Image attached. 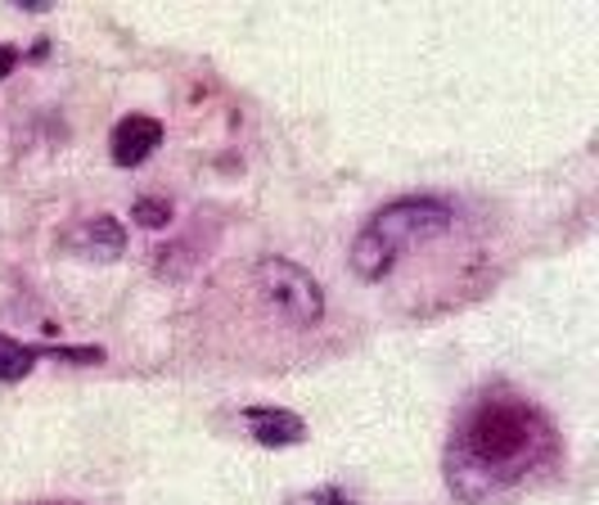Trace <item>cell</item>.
Wrapping results in <instances>:
<instances>
[{
    "mask_svg": "<svg viewBox=\"0 0 599 505\" xmlns=\"http://www.w3.org/2000/svg\"><path fill=\"white\" fill-rule=\"evenodd\" d=\"M257 289L267 294V303L289 316L293 325H316L325 316V294L316 285V276L289 258H262L257 263Z\"/></svg>",
    "mask_w": 599,
    "mask_h": 505,
    "instance_id": "3957f363",
    "label": "cell"
},
{
    "mask_svg": "<svg viewBox=\"0 0 599 505\" xmlns=\"http://www.w3.org/2000/svg\"><path fill=\"white\" fill-rule=\"evenodd\" d=\"M127 235H122V221L118 217H91L77 235H72V248L86 253V258H100V263H113L122 253Z\"/></svg>",
    "mask_w": 599,
    "mask_h": 505,
    "instance_id": "8992f818",
    "label": "cell"
},
{
    "mask_svg": "<svg viewBox=\"0 0 599 505\" xmlns=\"http://www.w3.org/2000/svg\"><path fill=\"white\" fill-rule=\"evenodd\" d=\"M14 59H19V50H6V46H0V77H10Z\"/></svg>",
    "mask_w": 599,
    "mask_h": 505,
    "instance_id": "8fae6325",
    "label": "cell"
},
{
    "mask_svg": "<svg viewBox=\"0 0 599 505\" xmlns=\"http://www.w3.org/2000/svg\"><path fill=\"white\" fill-rule=\"evenodd\" d=\"M41 357L77 362V366H96V362H104V348H41Z\"/></svg>",
    "mask_w": 599,
    "mask_h": 505,
    "instance_id": "9c48e42d",
    "label": "cell"
},
{
    "mask_svg": "<svg viewBox=\"0 0 599 505\" xmlns=\"http://www.w3.org/2000/svg\"><path fill=\"white\" fill-rule=\"evenodd\" d=\"M131 217H136L140 226H149V230H162V226L171 221V208H167L162 199H136V208H131Z\"/></svg>",
    "mask_w": 599,
    "mask_h": 505,
    "instance_id": "ba28073f",
    "label": "cell"
},
{
    "mask_svg": "<svg viewBox=\"0 0 599 505\" xmlns=\"http://www.w3.org/2000/svg\"><path fill=\"white\" fill-rule=\"evenodd\" d=\"M555 447L546 415L519 397H487L473 402L465 425L451 438L447 478L460 496L478 501L537 469Z\"/></svg>",
    "mask_w": 599,
    "mask_h": 505,
    "instance_id": "6da1fadb",
    "label": "cell"
},
{
    "mask_svg": "<svg viewBox=\"0 0 599 505\" xmlns=\"http://www.w3.org/2000/svg\"><path fill=\"white\" fill-rule=\"evenodd\" d=\"M243 425H248V434L262 443V447H293V443L307 438L302 415H293L284 406H248L243 410Z\"/></svg>",
    "mask_w": 599,
    "mask_h": 505,
    "instance_id": "5b68a950",
    "label": "cell"
},
{
    "mask_svg": "<svg viewBox=\"0 0 599 505\" xmlns=\"http://www.w3.org/2000/svg\"><path fill=\"white\" fill-rule=\"evenodd\" d=\"M37 357H41V348H28V344L6 339V334H0V379H6V384L23 379L37 366Z\"/></svg>",
    "mask_w": 599,
    "mask_h": 505,
    "instance_id": "52a82bcc",
    "label": "cell"
},
{
    "mask_svg": "<svg viewBox=\"0 0 599 505\" xmlns=\"http://www.w3.org/2000/svg\"><path fill=\"white\" fill-rule=\"evenodd\" d=\"M158 145H162V122L149 118V113L122 118V122L113 127V136H109V149H113V162H118V167H140Z\"/></svg>",
    "mask_w": 599,
    "mask_h": 505,
    "instance_id": "277c9868",
    "label": "cell"
},
{
    "mask_svg": "<svg viewBox=\"0 0 599 505\" xmlns=\"http://www.w3.org/2000/svg\"><path fill=\"white\" fill-rule=\"evenodd\" d=\"M451 221H456V212L442 199H397V204L379 208L352 244V271L361 280H383L401 248L447 235Z\"/></svg>",
    "mask_w": 599,
    "mask_h": 505,
    "instance_id": "7a4b0ae2",
    "label": "cell"
},
{
    "mask_svg": "<svg viewBox=\"0 0 599 505\" xmlns=\"http://www.w3.org/2000/svg\"><path fill=\"white\" fill-rule=\"evenodd\" d=\"M289 505H357L348 492H338V487H316V492H302L293 496Z\"/></svg>",
    "mask_w": 599,
    "mask_h": 505,
    "instance_id": "30bf717a",
    "label": "cell"
}]
</instances>
